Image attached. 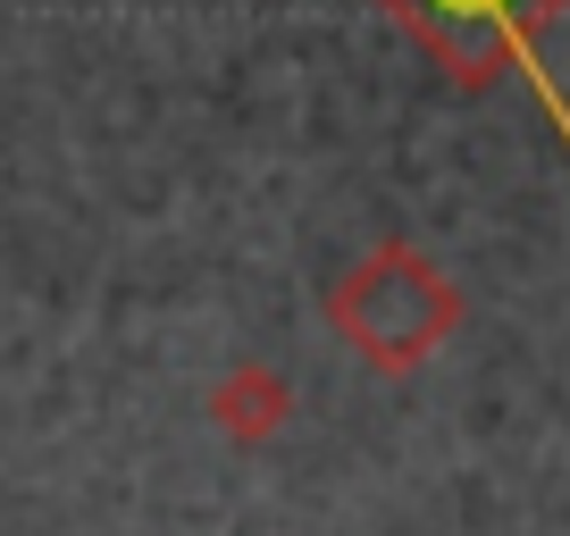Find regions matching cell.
<instances>
[{"label": "cell", "mask_w": 570, "mask_h": 536, "mask_svg": "<svg viewBox=\"0 0 570 536\" xmlns=\"http://www.w3.org/2000/svg\"><path fill=\"white\" fill-rule=\"evenodd\" d=\"M327 327L353 344V360H370L377 377H411L453 344L462 327V286L445 277V260H428L420 244L386 235L370 244L336 286H327Z\"/></svg>", "instance_id": "cell-1"}, {"label": "cell", "mask_w": 570, "mask_h": 536, "mask_svg": "<svg viewBox=\"0 0 570 536\" xmlns=\"http://www.w3.org/2000/svg\"><path fill=\"white\" fill-rule=\"evenodd\" d=\"M377 9L470 92L495 85L553 18H570V0H377Z\"/></svg>", "instance_id": "cell-2"}, {"label": "cell", "mask_w": 570, "mask_h": 536, "mask_svg": "<svg viewBox=\"0 0 570 536\" xmlns=\"http://www.w3.org/2000/svg\"><path fill=\"white\" fill-rule=\"evenodd\" d=\"M210 419L227 445H268V436L294 419V386H285L268 360H244V369H227L210 386Z\"/></svg>", "instance_id": "cell-3"}]
</instances>
